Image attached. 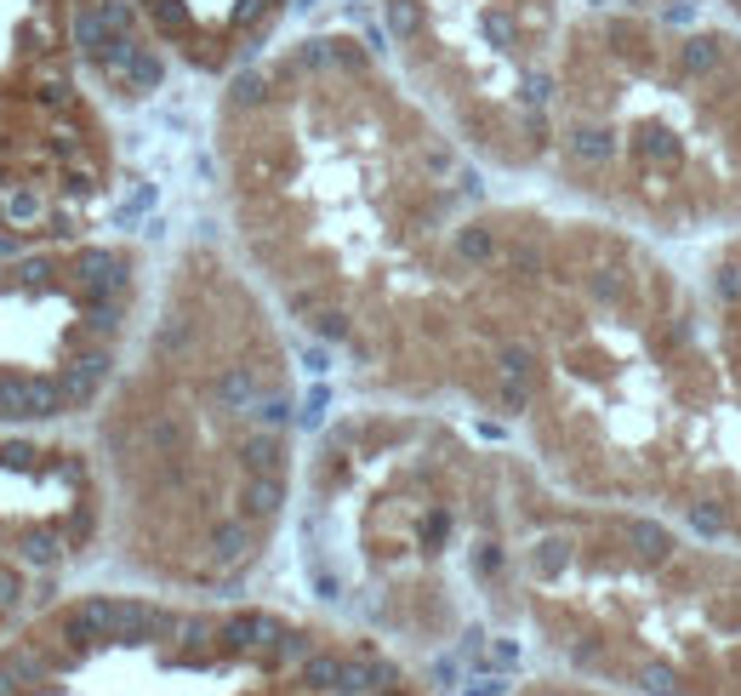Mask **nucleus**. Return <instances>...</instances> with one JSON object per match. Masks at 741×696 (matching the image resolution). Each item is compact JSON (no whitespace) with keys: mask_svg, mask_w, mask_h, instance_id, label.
Here are the masks:
<instances>
[{"mask_svg":"<svg viewBox=\"0 0 741 696\" xmlns=\"http://www.w3.org/2000/svg\"><path fill=\"white\" fill-rule=\"evenodd\" d=\"M530 469L730 543L724 383L690 263L593 212L480 206L457 228L451 372Z\"/></svg>","mask_w":741,"mask_h":696,"instance_id":"nucleus-1","label":"nucleus"},{"mask_svg":"<svg viewBox=\"0 0 741 696\" xmlns=\"http://www.w3.org/2000/svg\"><path fill=\"white\" fill-rule=\"evenodd\" d=\"M212 165L251 269L320 354L445 394L457 228L485 183L383 46L314 29L234 69Z\"/></svg>","mask_w":741,"mask_h":696,"instance_id":"nucleus-2","label":"nucleus"},{"mask_svg":"<svg viewBox=\"0 0 741 696\" xmlns=\"http://www.w3.org/2000/svg\"><path fill=\"white\" fill-rule=\"evenodd\" d=\"M297 360L212 240L183 251L149 320L143 366L97 422L126 548L183 588H234L291 508Z\"/></svg>","mask_w":741,"mask_h":696,"instance_id":"nucleus-3","label":"nucleus"},{"mask_svg":"<svg viewBox=\"0 0 741 696\" xmlns=\"http://www.w3.org/2000/svg\"><path fill=\"white\" fill-rule=\"evenodd\" d=\"M462 593L530 628L570 679L627 696H741V543L570 496L508 451L485 462Z\"/></svg>","mask_w":741,"mask_h":696,"instance_id":"nucleus-4","label":"nucleus"},{"mask_svg":"<svg viewBox=\"0 0 741 696\" xmlns=\"http://www.w3.org/2000/svg\"><path fill=\"white\" fill-rule=\"evenodd\" d=\"M543 172L656 246L741 228V23L593 0L570 12Z\"/></svg>","mask_w":741,"mask_h":696,"instance_id":"nucleus-5","label":"nucleus"},{"mask_svg":"<svg viewBox=\"0 0 741 696\" xmlns=\"http://www.w3.org/2000/svg\"><path fill=\"white\" fill-rule=\"evenodd\" d=\"M86 69L149 97L165 57L131 0H0V235L69 240L109 201L115 143Z\"/></svg>","mask_w":741,"mask_h":696,"instance_id":"nucleus-6","label":"nucleus"},{"mask_svg":"<svg viewBox=\"0 0 741 696\" xmlns=\"http://www.w3.org/2000/svg\"><path fill=\"white\" fill-rule=\"evenodd\" d=\"M570 0H377L383 57L451 138L502 172H543Z\"/></svg>","mask_w":741,"mask_h":696,"instance_id":"nucleus-7","label":"nucleus"},{"mask_svg":"<svg viewBox=\"0 0 741 696\" xmlns=\"http://www.w3.org/2000/svg\"><path fill=\"white\" fill-rule=\"evenodd\" d=\"M165 63L194 75H234L275 46L291 0H131Z\"/></svg>","mask_w":741,"mask_h":696,"instance_id":"nucleus-8","label":"nucleus"},{"mask_svg":"<svg viewBox=\"0 0 741 696\" xmlns=\"http://www.w3.org/2000/svg\"><path fill=\"white\" fill-rule=\"evenodd\" d=\"M690 280L701 297L707 343L724 383V435H730V543H741V228L707 240L690 257Z\"/></svg>","mask_w":741,"mask_h":696,"instance_id":"nucleus-9","label":"nucleus"},{"mask_svg":"<svg viewBox=\"0 0 741 696\" xmlns=\"http://www.w3.org/2000/svg\"><path fill=\"white\" fill-rule=\"evenodd\" d=\"M468 696H627L611 685H593V679H554V685H508L502 674H485L468 685Z\"/></svg>","mask_w":741,"mask_h":696,"instance_id":"nucleus-10","label":"nucleus"},{"mask_svg":"<svg viewBox=\"0 0 741 696\" xmlns=\"http://www.w3.org/2000/svg\"><path fill=\"white\" fill-rule=\"evenodd\" d=\"M622 7H662V12H685L690 0H622Z\"/></svg>","mask_w":741,"mask_h":696,"instance_id":"nucleus-11","label":"nucleus"},{"mask_svg":"<svg viewBox=\"0 0 741 696\" xmlns=\"http://www.w3.org/2000/svg\"><path fill=\"white\" fill-rule=\"evenodd\" d=\"M719 12H724L730 23H741V0H719Z\"/></svg>","mask_w":741,"mask_h":696,"instance_id":"nucleus-12","label":"nucleus"}]
</instances>
